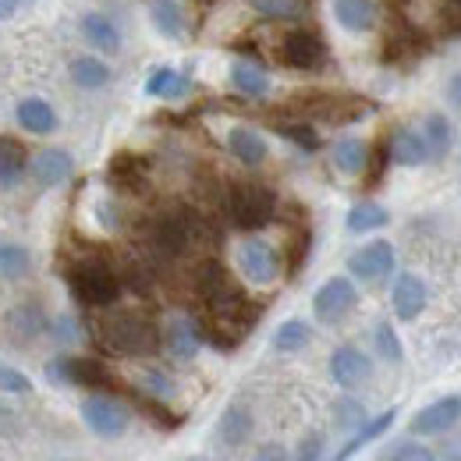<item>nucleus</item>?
<instances>
[{
    "label": "nucleus",
    "instance_id": "nucleus-1",
    "mask_svg": "<svg viewBox=\"0 0 461 461\" xmlns=\"http://www.w3.org/2000/svg\"><path fill=\"white\" fill-rule=\"evenodd\" d=\"M104 341L117 355H153L160 348V334L153 327V320H146L142 312H117L104 323Z\"/></svg>",
    "mask_w": 461,
    "mask_h": 461
},
{
    "label": "nucleus",
    "instance_id": "nucleus-2",
    "mask_svg": "<svg viewBox=\"0 0 461 461\" xmlns=\"http://www.w3.org/2000/svg\"><path fill=\"white\" fill-rule=\"evenodd\" d=\"M68 285H71V294L82 305H93V309L114 305L117 298H121V277L107 263H100V259H86V263L71 267Z\"/></svg>",
    "mask_w": 461,
    "mask_h": 461
},
{
    "label": "nucleus",
    "instance_id": "nucleus-3",
    "mask_svg": "<svg viewBox=\"0 0 461 461\" xmlns=\"http://www.w3.org/2000/svg\"><path fill=\"white\" fill-rule=\"evenodd\" d=\"M277 210V195L267 185H234L228 195V213L234 221V228L241 230H259L274 221Z\"/></svg>",
    "mask_w": 461,
    "mask_h": 461
},
{
    "label": "nucleus",
    "instance_id": "nucleus-4",
    "mask_svg": "<svg viewBox=\"0 0 461 461\" xmlns=\"http://www.w3.org/2000/svg\"><path fill=\"white\" fill-rule=\"evenodd\" d=\"M238 267H241L245 281H252V285H274L277 274H281V256H277V249L270 241L249 238L238 249Z\"/></svg>",
    "mask_w": 461,
    "mask_h": 461
},
{
    "label": "nucleus",
    "instance_id": "nucleus-5",
    "mask_svg": "<svg viewBox=\"0 0 461 461\" xmlns=\"http://www.w3.org/2000/svg\"><path fill=\"white\" fill-rule=\"evenodd\" d=\"M82 419H86V426H89L96 437H107V440L121 437V433L128 429V422H131L128 408L121 402H114V398H107V394L86 398V402H82Z\"/></svg>",
    "mask_w": 461,
    "mask_h": 461
},
{
    "label": "nucleus",
    "instance_id": "nucleus-6",
    "mask_svg": "<svg viewBox=\"0 0 461 461\" xmlns=\"http://www.w3.org/2000/svg\"><path fill=\"white\" fill-rule=\"evenodd\" d=\"M394 259H398V256H394V245H391V241H369V245H362L358 252L348 256V270H351L355 281L376 285V281L391 277Z\"/></svg>",
    "mask_w": 461,
    "mask_h": 461
},
{
    "label": "nucleus",
    "instance_id": "nucleus-7",
    "mask_svg": "<svg viewBox=\"0 0 461 461\" xmlns=\"http://www.w3.org/2000/svg\"><path fill=\"white\" fill-rule=\"evenodd\" d=\"M50 376L60 384H75V387H89L96 394L114 387V376L107 373V366L93 362V358H58L50 362Z\"/></svg>",
    "mask_w": 461,
    "mask_h": 461
},
{
    "label": "nucleus",
    "instance_id": "nucleus-8",
    "mask_svg": "<svg viewBox=\"0 0 461 461\" xmlns=\"http://www.w3.org/2000/svg\"><path fill=\"white\" fill-rule=\"evenodd\" d=\"M355 302H358V291L355 285L348 281V277H330L323 288L316 291V298H312V312H316V320L320 323H341L348 312L355 309Z\"/></svg>",
    "mask_w": 461,
    "mask_h": 461
},
{
    "label": "nucleus",
    "instance_id": "nucleus-9",
    "mask_svg": "<svg viewBox=\"0 0 461 461\" xmlns=\"http://www.w3.org/2000/svg\"><path fill=\"white\" fill-rule=\"evenodd\" d=\"M323 58H327V47H323V40H320L316 32L298 29V32H288V36L281 40V60H285L288 68L312 71V68L323 64Z\"/></svg>",
    "mask_w": 461,
    "mask_h": 461
},
{
    "label": "nucleus",
    "instance_id": "nucleus-10",
    "mask_svg": "<svg viewBox=\"0 0 461 461\" xmlns=\"http://www.w3.org/2000/svg\"><path fill=\"white\" fill-rule=\"evenodd\" d=\"M330 376H334V384H338V387L355 391V387H362V384L373 376V362H369V355H366V351L345 345L330 355Z\"/></svg>",
    "mask_w": 461,
    "mask_h": 461
},
{
    "label": "nucleus",
    "instance_id": "nucleus-11",
    "mask_svg": "<svg viewBox=\"0 0 461 461\" xmlns=\"http://www.w3.org/2000/svg\"><path fill=\"white\" fill-rule=\"evenodd\" d=\"M4 327H7V338H14L18 345H29L32 338H40V334L50 330V320H47L43 305L22 302V305H14V309L4 316Z\"/></svg>",
    "mask_w": 461,
    "mask_h": 461
},
{
    "label": "nucleus",
    "instance_id": "nucleus-12",
    "mask_svg": "<svg viewBox=\"0 0 461 461\" xmlns=\"http://www.w3.org/2000/svg\"><path fill=\"white\" fill-rule=\"evenodd\" d=\"M461 419V398H440V402L426 404L415 419H411V433L415 437H437L444 429H451L455 422Z\"/></svg>",
    "mask_w": 461,
    "mask_h": 461
},
{
    "label": "nucleus",
    "instance_id": "nucleus-13",
    "mask_svg": "<svg viewBox=\"0 0 461 461\" xmlns=\"http://www.w3.org/2000/svg\"><path fill=\"white\" fill-rule=\"evenodd\" d=\"M78 29H82L86 43L96 47L100 54H117V50H121V29H117V22L111 18V14H104V11H89V14H82Z\"/></svg>",
    "mask_w": 461,
    "mask_h": 461
},
{
    "label": "nucleus",
    "instance_id": "nucleus-14",
    "mask_svg": "<svg viewBox=\"0 0 461 461\" xmlns=\"http://www.w3.org/2000/svg\"><path fill=\"white\" fill-rule=\"evenodd\" d=\"M387 153H391V160L402 164V167H419V164L433 160V157H429V146H426V139H422V131H411V128H398V131L391 135Z\"/></svg>",
    "mask_w": 461,
    "mask_h": 461
},
{
    "label": "nucleus",
    "instance_id": "nucleus-15",
    "mask_svg": "<svg viewBox=\"0 0 461 461\" xmlns=\"http://www.w3.org/2000/svg\"><path fill=\"white\" fill-rule=\"evenodd\" d=\"M71 167L75 164H71V157L64 149H43V153H36L29 160V171H32L40 188H58L60 181H68Z\"/></svg>",
    "mask_w": 461,
    "mask_h": 461
},
{
    "label": "nucleus",
    "instance_id": "nucleus-16",
    "mask_svg": "<svg viewBox=\"0 0 461 461\" xmlns=\"http://www.w3.org/2000/svg\"><path fill=\"white\" fill-rule=\"evenodd\" d=\"M14 117H18V128H25L29 135H50V131H58V111L47 100H40V96L22 100Z\"/></svg>",
    "mask_w": 461,
    "mask_h": 461
},
{
    "label": "nucleus",
    "instance_id": "nucleus-17",
    "mask_svg": "<svg viewBox=\"0 0 461 461\" xmlns=\"http://www.w3.org/2000/svg\"><path fill=\"white\" fill-rule=\"evenodd\" d=\"M330 11L338 18V25L348 29V32H355V36H362V32H369L376 25L373 0H330Z\"/></svg>",
    "mask_w": 461,
    "mask_h": 461
},
{
    "label": "nucleus",
    "instance_id": "nucleus-18",
    "mask_svg": "<svg viewBox=\"0 0 461 461\" xmlns=\"http://www.w3.org/2000/svg\"><path fill=\"white\" fill-rule=\"evenodd\" d=\"M391 302H394L398 320H415V316L426 309V285H422L415 274H402V277L394 281Z\"/></svg>",
    "mask_w": 461,
    "mask_h": 461
},
{
    "label": "nucleus",
    "instance_id": "nucleus-19",
    "mask_svg": "<svg viewBox=\"0 0 461 461\" xmlns=\"http://www.w3.org/2000/svg\"><path fill=\"white\" fill-rule=\"evenodd\" d=\"M228 146H230V153L245 164V167H259L263 160H267V139L256 131V128H234L228 135Z\"/></svg>",
    "mask_w": 461,
    "mask_h": 461
},
{
    "label": "nucleus",
    "instance_id": "nucleus-20",
    "mask_svg": "<svg viewBox=\"0 0 461 461\" xmlns=\"http://www.w3.org/2000/svg\"><path fill=\"white\" fill-rule=\"evenodd\" d=\"M230 86H234L241 96H249V100H259V96H267V93H270V75H267L259 64L238 60V64L230 68Z\"/></svg>",
    "mask_w": 461,
    "mask_h": 461
},
{
    "label": "nucleus",
    "instance_id": "nucleus-21",
    "mask_svg": "<svg viewBox=\"0 0 461 461\" xmlns=\"http://www.w3.org/2000/svg\"><path fill=\"white\" fill-rule=\"evenodd\" d=\"M394 419H398V411H394V408H391V411H384V415H376V419H366V422L355 429V437H351L345 447L338 451V458L334 461H348L351 455H358L366 444H373L376 437H384V433L391 429V422H394Z\"/></svg>",
    "mask_w": 461,
    "mask_h": 461
},
{
    "label": "nucleus",
    "instance_id": "nucleus-22",
    "mask_svg": "<svg viewBox=\"0 0 461 461\" xmlns=\"http://www.w3.org/2000/svg\"><path fill=\"white\" fill-rule=\"evenodd\" d=\"M29 171V153H25V146L18 142V139H0V185L4 188H11V185H18L22 181V174Z\"/></svg>",
    "mask_w": 461,
    "mask_h": 461
},
{
    "label": "nucleus",
    "instance_id": "nucleus-23",
    "mask_svg": "<svg viewBox=\"0 0 461 461\" xmlns=\"http://www.w3.org/2000/svg\"><path fill=\"white\" fill-rule=\"evenodd\" d=\"M68 75L78 89H104L111 82V68L100 58H75L68 64Z\"/></svg>",
    "mask_w": 461,
    "mask_h": 461
},
{
    "label": "nucleus",
    "instance_id": "nucleus-24",
    "mask_svg": "<svg viewBox=\"0 0 461 461\" xmlns=\"http://www.w3.org/2000/svg\"><path fill=\"white\" fill-rule=\"evenodd\" d=\"M149 18H153V29L167 40H177L185 32V11L177 0H149Z\"/></svg>",
    "mask_w": 461,
    "mask_h": 461
},
{
    "label": "nucleus",
    "instance_id": "nucleus-25",
    "mask_svg": "<svg viewBox=\"0 0 461 461\" xmlns=\"http://www.w3.org/2000/svg\"><path fill=\"white\" fill-rule=\"evenodd\" d=\"M164 341H167L174 358H192L203 345V334H199V327L192 320H174L167 327V334H164Z\"/></svg>",
    "mask_w": 461,
    "mask_h": 461
},
{
    "label": "nucleus",
    "instance_id": "nucleus-26",
    "mask_svg": "<svg viewBox=\"0 0 461 461\" xmlns=\"http://www.w3.org/2000/svg\"><path fill=\"white\" fill-rule=\"evenodd\" d=\"M192 89V82L181 75V71H174V68H157L149 78H146V93L149 96H160V100H177V96H185Z\"/></svg>",
    "mask_w": 461,
    "mask_h": 461
},
{
    "label": "nucleus",
    "instance_id": "nucleus-27",
    "mask_svg": "<svg viewBox=\"0 0 461 461\" xmlns=\"http://www.w3.org/2000/svg\"><path fill=\"white\" fill-rule=\"evenodd\" d=\"M334 164H338V171L345 174H362L366 171V164H369V146L362 142V139H338L334 142Z\"/></svg>",
    "mask_w": 461,
    "mask_h": 461
},
{
    "label": "nucleus",
    "instance_id": "nucleus-28",
    "mask_svg": "<svg viewBox=\"0 0 461 461\" xmlns=\"http://www.w3.org/2000/svg\"><path fill=\"white\" fill-rule=\"evenodd\" d=\"M391 221V213L380 206V203H355L351 210H348V230L351 234H366V230H380L384 224Z\"/></svg>",
    "mask_w": 461,
    "mask_h": 461
},
{
    "label": "nucleus",
    "instance_id": "nucleus-29",
    "mask_svg": "<svg viewBox=\"0 0 461 461\" xmlns=\"http://www.w3.org/2000/svg\"><path fill=\"white\" fill-rule=\"evenodd\" d=\"M249 433H252V415H249V408L230 404L228 411L221 415V440H224L228 447H238V444L249 440Z\"/></svg>",
    "mask_w": 461,
    "mask_h": 461
},
{
    "label": "nucleus",
    "instance_id": "nucleus-30",
    "mask_svg": "<svg viewBox=\"0 0 461 461\" xmlns=\"http://www.w3.org/2000/svg\"><path fill=\"white\" fill-rule=\"evenodd\" d=\"M29 270H32L29 249H22L14 241H0V281H22Z\"/></svg>",
    "mask_w": 461,
    "mask_h": 461
},
{
    "label": "nucleus",
    "instance_id": "nucleus-31",
    "mask_svg": "<svg viewBox=\"0 0 461 461\" xmlns=\"http://www.w3.org/2000/svg\"><path fill=\"white\" fill-rule=\"evenodd\" d=\"M422 139L429 146V157H444L451 149V142H455V128L444 114H429L426 124H422Z\"/></svg>",
    "mask_w": 461,
    "mask_h": 461
},
{
    "label": "nucleus",
    "instance_id": "nucleus-32",
    "mask_svg": "<svg viewBox=\"0 0 461 461\" xmlns=\"http://www.w3.org/2000/svg\"><path fill=\"white\" fill-rule=\"evenodd\" d=\"M157 249L160 252H167V256H177V252H185V245H188V224L181 221V217H164L160 224H157Z\"/></svg>",
    "mask_w": 461,
    "mask_h": 461
},
{
    "label": "nucleus",
    "instance_id": "nucleus-33",
    "mask_svg": "<svg viewBox=\"0 0 461 461\" xmlns=\"http://www.w3.org/2000/svg\"><path fill=\"white\" fill-rule=\"evenodd\" d=\"M312 341V330H309V323L305 320H285L281 327H277V334H274V348L277 351H302V348Z\"/></svg>",
    "mask_w": 461,
    "mask_h": 461
},
{
    "label": "nucleus",
    "instance_id": "nucleus-34",
    "mask_svg": "<svg viewBox=\"0 0 461 461\" xmlns=\"http://www.w3.org/2000/svg\"><path fill=\"white\" fill-rule=\"evenodd\" d=\"M111 181L117 188H139L142 185V160L131 153H117L111 164Z\"/></svg>",
    "mask_w": 461,
    "mask_h": 461
},
{
    "label": "nucleus",
    "instance_id": "nucleus-35",
    "mask_svg": "<svg viewBox=\"0 0 461 461\" xmlns=\"http://www.w3.org/2000/svg\"><path fill=\"white\" fill-rule=\"evenodd\" d=\"M362 422H366V408H362V402L341 398V402L334 404V426H341V429H358Z\"/></svg>",
    "mask_w": 461,
    "mask_h": 461
},
{
    "label": "nucleus",
    "instance_id": "nucleus-36",
    "mask_svg": "<svg viewBox=\"0 0 461 461\" xmlns=\"http://www.w3.org/2000/svg\"><path fill=\"white\" fill-rule=\"evenodd\" d=\"M263 18H298L302 0H249Z\"/></svg>",
    "mask_w": 461,
    "mask_h": 461
},
{
    "label": "nucleus",
    "instance_id": "nucleus-37",
    "mask_svg": "<svg viewBox=\"0 0 461 461\" xmlns=\"http://www.w3.org/2000/svg\"><path fill=\"white\" fill-rule=\"evenodd\" d=\"M376 348H380V355H384L387 362H394V366L404 358V348H402V341H398V334H394L391 323H380V327H376Z\"/></svg>",
    "mask_w": 461,
    "mask_h": 461
},
{
    "label": "nucleus",
    "instance_id": "nucleus-38",
    "mask_svg": "<svg viewBox=\"0 0 461 461\" xmlns=\"http://www.w3.org/2000/svg\"><path fill=\"white\" fill-rule=\"evenodd\" d=\"M32 391V380L11 366H0V394H29Z\"/></svg>",
    "mask_w": 461,
    "mask_h": 461
},
{
    "label": "nucleus",
    "instance_id": "nucleus-39",
    "mask_svg": "<svg viewBox=\"0 0 461 461\" xmlns=\"http://www.w3.org/2000/svg\"><path fill=\"white\" fill-rule=\"evenodd\" d=\"M281 135L291 139L294 146H302V149H316V146H320L316 131H312V128H305V124H281Z\"/></svg>",
    "mask_w": 461,
    "mask_h": 461
},
{
    "label": "nucleus",
    "instance_id": "nucleus-40",
    "mask_svg": "<svg viewBox=\"0 0 461 461\" xmlns=\"http://www.w3.org/2000/svg\"><path fill=\"white\" fill-rule=\"evenodd\" d=\"M50 334H54L58 345H75V341H78V323H75L71 316H60V320L50 323Z\"/></svg>",
    "mask_w": 461,
    "mask_h": 461
},
{
    "label": "nucleus",
    "instance_id": "nucleus-41",
    "mask_svg": "<svg viewBox=\"0 0 461 461\" xmlns=\"http://www.w3.org/2000/svg\"><path fill=\"white\" fill-rule=\"evenodd\" d=\"M294 461H323V437L320 433H309V437H302V444H298V455Z\"/></svg>",
    "mask_w": 461,
    "mask_h": 461
},
{
    "label": "nucleus",
    "instance_id": "nucleus-42",
    "mask_svg": "<svg viewBox=\"0 0 461 461\" xmlns=\"http://www.w3.org/2000/svg\"><path fill=\"white\" fill-rule=\"evenodd\" d=\"M139 404H142V411H146L149 419H157V422H160V426H167V429H174V426L181 422V419H177L174 411H167V408H164L160 402H149V398H142Z\"/></svg>",
    "mask_w": 461,
    "mask_h": 461
},
{
    "label": "nucleus",
    "instance_id": "nucleus-43",
    "mask_svg": "<svg viewBox=\"0 0 461 461\" xmlns=\"http://www.w3.org/2000/svg\"><path fill=\"white\" fill-rule=\"evenodd\" d=\"M394 461H437V458H433V451L422 447V444H404V447H398Z\"/></svg>",
    "mask_w": 461,
    "mask_h": 461
},
{
    "label": "nucleus",
    "instance_id": "nucleus-44",
    "mask_svg": "<svg viewBox=\"0 0 461 461\" xmlns=\"http://www.w3.org/2000/svg\"><path fill=\"white\" fill-rule=\"evenodd\" d=\"M146 387H149L157 398H171L174 394V384L164 376V373H149V376H146Z\"/></svg>",
    "mask_w": 461,
    "mask_h": 461
},
{
    "label": "nucleus",
    "instance_id": "nucleus-45",
    "mask_svg": "<svg viewBox=\"0 0 461 461\" xmlns=\"http://www.w3.org/2000/svg\"><path fill=\"white\" fill-rule=\"evenodd\" d=\"M256 461H291V455L285 451V447H277V444H270V447H263L259 455H256Z\"/></svg>",
    "mask_w": 461,
    "mask_h": 461
},
{
    "label": "nucleus",
    "instance_id": "nucleus-46",
    "mask_svg": "<svg viewBox=\"0 0 461 461\" xmlns=\"http://www.w3.org/2000/svg\"><path fill=\"white\" fill-rule=\"evenodd\" d=\"M447 100H451L455 107H461V71L447 82Z\"/></svg>",
    "mask_w": 461,
    "mask_h": 461
},
{
    "label": "nucleus",
    "instance_id": "nucleus-47",
    "mask_svg": "<svg viewBox=\"0 0 461 461\" xmlns=\"http://www.w3.org/2000/svg\"><path fill=\"white\" fill-rule=\"evenodd\" d=\"M18 11V0H0V22H7Z\"/></svg>",
    "mask_w": 461,
    "mask_h": 461
},
{
    "label": "nucleus",
    "instance_id": "nucleus-48",
    "mask_svg": "<svg viewBox=\"0 0 461 461\" xmlns=\"http://www.w3.org/2000/svg\"><path fill=\"white\" fill-rule=\"evenodd\" d=\"M440 461H461V451H451V455H444Z\"/></svg>",
    "mask_w": 461,
    "mask_h": 461
}]
</instances>
